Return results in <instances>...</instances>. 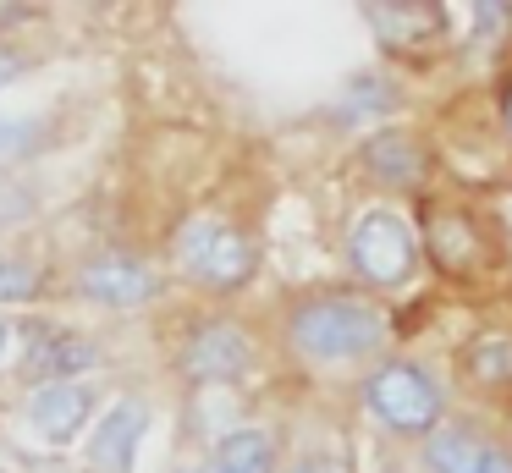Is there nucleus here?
Segmentation results:
<instances>
[{
    "label": "nucleus",
    "mask_w": 512,
    "mask_h": 473,
    "mask_svg": "<svg viewBox=\"0 0 512 473\" xmlns=\"http://www.w3.org/2000/svg\"><path fill=\"white\" fill-rule=\"evenodd\" d=\"M144 429H149V407L144 402H116L111 413L94 424V435H89V462L94 468H105V473H127L133 468V451H138V440H144Z\"/></svg>",
    "instance_id": "nucleus-7"
},
{
    "label": "nucleus",
    "mask_w": 512,
    "mask_h": 473,
    "mask_svg": "<svg viewBox=\"0 0 512 473\" xmlns=\"http://www.w3.org/2000/svg\"><path fill=\"white\" fill-rule=\"evenodd\" d=\"M485 451L490 446H479L468 429H435V435L424 440V468L430 473H474Z\"/></svg>",
    "instance_id": "nucleus-11"
},
{
    "label": "nucleus",
    "mask_w": 512,
    "mask_h": 473,
    "mask_svg": "<svg viewBox=\"0 0 512 473\" xmlns=\"http://www.w3.org/2000/svg\"><path fill=\"white\" fill-rule=\"evenodd\" d=\"M397 99H391V83H380V77H364V83H353V94H347V105H336V116L358 121V116H380V110H391Z\"/></svg>",
    "instance_id": "nucleus-14"
},
{
    "label": "nucleus",
    "mask_w": 512,
    "mask_h": 473,
    "mask_svg": "<svg viewBox=\"0 0 512 473\" xmlns=\"http://www.w3.org/2000/svg\"><path fill=\"white\" fill-rule=\"evenodd\" d=\"M287 330H292V347L309 363H347L386 341L380 308L358 303V297H309V303L292 308Z\"/></svg>",
    "instance_id": "nucleus-1"
},
{
    "label": "nucleus",
    "mask_w": 512,
    "mask_h": 473,
    "mask_svg": "<svg viewBox=\"0 0 512 473\" xmlns=\"http://www.w3.org/2000/svg\"><path fill=\"white\" fill-rule=\"evenodd\" d=\"M468 369L479 385H507L512 380V341L507 336H485L468 347Z\"/></svg>",
    "instance_id": "nucleus-13"
},
{
    "label": "nucleus",
    "mask_w": 512,
    "mask_h": 473,
    "mask_svg": "<svg viewBox=\"0 0 512 473\" xmlns=\"http://www.w3.org/2000/svg\"><path fill=\"white\" fill-rule=\"evenodd\" d=\"M270 468H276V440L265 429H237L215 446L204 473H270Z\"/></svg>",
    "instance_id": "nucleus-10"
},
{
    "label": "nucleus",
    "mask_w": 512,
    "mask_h": 473,
    "mask_svg": "<svg viewBox=\"0 0 512 473\" xmlns=\"http://www.w3.org/2000/svg\"><path fill=\"white\" fill-rule=\"evenodd\" d=\"M28 138H34V121H6V116H0V160L23 154Z\"/></svg>",
    "instance_id": "nucleus-16"
},
{
    "label": "nucleus",
    "mask_w": 512,
    "mask_h": 473,
    "mask_svg": "<svg viewBox=\"0 0 512 473\" xmlns=\"http://www.w3.org/2000/svg\"><path fill=\"white\" fill-rule=\"evenodd\" d=\"M89 407H94V396L72 380L39 385V391L28 396V418H34V429L45 440H72L83 429V418H89Z\"/></svg>",
    "instance_id": "nucleus-8"
},
{
    "label": "nucleus",
    "mask_w": 512,
    "mask_h": 473,
    "mask_svg": "<svg viewBox=\"0 0 512 473\" xmlns=\"http://www.w3.org/2000/svg\"><path fill=\"white\" fill-rule=\"evenodd\" d=\"M28 363H34L39 374H45V385L67 380V374H83L100 363V352H94V341L83 336H67V330H56V336H39L34 352H28Z\"/></svg>",
    "instance_id": "nucleus-9"
},
{
    "label": "nucleus",
    "mask_w": 512,
    "mask_h": 473,
    "mask_svg": "<svg viewBox=\"0 0 512 473\" xmlns=\"http://www.w3.org/2000/svg\"><path fill=\"white\" fill-rule=\"evenodd\" d=\"M364 402L397 435H424L441 424V391L419 363H380L364 385Z\"/></svg>",
    "instance_id": "nucleus-4"
},
{
    "label": "nucleus",
    "mask_w": 512,
    "mask_h": 473,
    "mask_svg": "<svg viewBox=\"0 0 512 473\" xmlns=\"http://www.w3.org/2000/svg\"><path fill=\"white\" fill-rule=\"evenodd\" d=\"M347 253H353V270L375 286H397L413 275L419 264V231L397 215V209H364L347 231Z\"/></svg>",
    "instance_id": "nucleus-2"
},
{
    "label": "nucleus",
    "mask_w": 512,
    "mask_h": 473,
    "mask_svg": "<svg viewBox=\"0 0 512 473\" xmlns=\"http://www.w3.org/2000/svg\"><path fill=\"white\" fill-rule=\"evenodd\" d=\"M248 363H254V341H248L232 319L199 325L188 336V347H182V369H188L193 380H237V374H248Z\"/></svg>",
    "instance_id": "nucleus-6"
},
{
    "label": "nucleus",
    "mask_w": 512,
    "mask_h": 473,
    "mask_svg": "<svg viewBox=\"0 0 512 473\" xmlns=\"http://www.w3.org/2000/svg\"><path fill=\"white\" fill-rule=\"evenodd\" d=\"M364 160H369V171L380 176V182H391V187H408L413 176H419V149H413L408 138H397V132H386V138H369L364 143Z\"/></svg>",
    "instance_id": "nucleus-12"
},
{
    "label": "nucleus",
    "mask_w": 512,
    "mask_h": 473,
    "mask_svg": "<svg viewBox=\"0 0 512 473\" xmlns=\"http://www.w3.org/2000/svg\"><path fill=\"white\" fill-rule=\"evenodd\" d=\"M39 286V275L23 259H0V303H28Z\"/></svg>",
    "instance_id": "nucleus-15"
},
{
    "label": "nucleus",
    "mask_w": 512,
    "mask_h": 473,
    "mask_svg": "<svg viewBox=\"0 0 512 473\" xmlns=\"http://www.w3.org/2000/svg\"><path fill=\"white\" fill-rule=\"evenodd\" d=\"M474 473H512V457H507V451L490 446L485 457H479V468H474Z\"/></svg>",
    "instance_id": "nucleus-17"
},
{
    "label": "nucleus",
    "mask_w": 512,
    "mask_h": 473,
    "mask_svg": "<svg viewBox=\"0 0 512 473\" xmlns=\"http://www.w3.org/2000/svg\"><path fill=\"white\" fill-rule=\"evenodd\" d=\"M78 286H83V297H94L105 308H138L160 292V275L144 259H133V253H100V259L83 264Z\"/></svg>",
    "instance_id": "nucleus-5"
},
{
    "label": "nucleus",
    "mask_w": 512,
    "mask_h": 473,
    "mask_svg": "<svg viewBox=\"0 0 512 473\" xmlns=\"http://www.w3.org/2000/svg\"><path fill=\"white\" fill-rule=\"evenodd\" d=\"M171 253H177V264L204 286H243L248 275H254V242L215 215L188 220V226L177 231V248Z\"/></svg>",
    "instance_id": "nucleus-3"
},
{
    "label": "nucleus",
    "mask_w": 512,
    "mask_h": 473,
    "mask_svg": "<svg viewBox=\"0 0 512 473\" xmlns=\"http://www.w3.org/2000/svg\"><path fill=\"white\" fill-rule=\"evenodd\" d=\"M501 121H507V132H512V88L501 94Z\"/></svg>",
    "instance_id": "nucleus-19"
},
{
    "label": "nucleus",
    "mask_w": 512,
    "mask_h": 473,
    "mask_svg": "<svg viewBox=\"0 0 512 473\" xmlns=\"http://www.w3.org/2000/svg\"><path fill=\"white\" fill-rule=\"evenodd\" d=\"M188 473H204V468H188Z\"/></svg>",
    "instance_id": "nucleus-22"
},
{
    "label": "nucleus",
    "mask_w": 512,
    "mask_h": 473,
    "mask_svg": "<svg viewBox=\"0 0 512 473\" xmlns=\"http://www.w3.org/2000/svg\"><path fill=\"white\" fill-rule=\"evenodd\" d=\"M292 473H325V468H320V462H303V468H292Z\"/></svg>",
    "instance_id": "nucleus-21"
},
{
    "label": "nucleus",
    "mask_w": 512,
    "mask_h": 473,
    "mask_svg": "<svg viewBox=\"0 0 512 473\" xmlns=\"http://www.w3.org/2000/svg\"><path fill=\"white\" fill-rule=\"evenodd\" d=\"M12 77H17V55H6V50H0V88L12 83Z\"/></svg>",
    "instance_id": "nucleus-18"
},
{
    "label": "nucleus",
    "mask_w": 512,
    "mask_h": 473,
    "mask_svg": "<svg viewBox=\"0 0 512 473\" xmlns=\"http://www.w3.org/2000/svg\"><path fill=\"white\" fill-rule=\"evenodd\" d=\"M6 341H12V325H6V319H0V352H6Z\"/></svg>",
    "instance_id": "nucleus-20"
}]
</instances>
